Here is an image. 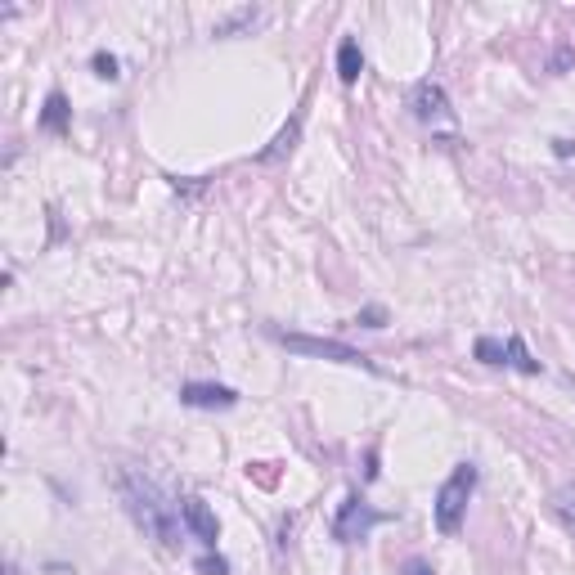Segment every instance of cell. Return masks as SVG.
Returning a JSON list of instances; mask_svg holds the SVG:
<instances>
[{
  "instance_id": "30bf717a",
  "label": "cell",
  "mask_w": 575,
  "mask_h": 575,
  "mask_svg": "<svg viewBox=\"0 0 575 575\" xmlns=\"http://www.w3.org/2000/svg\"><path fill=\"white\" fill-rule=\"evenodd\" d=\"M257 23H261V9H257V5H243V9H234V14L216 18L211 37H239V32H248V27H257Z\"/></svg>"
},
{
  "instance_id": "ba28073f",
  "label": "cell",
  "mask_w": 575,
  "mask_h": 575,
  "mask_svg": "<svg viewBox=\"0 0 575 575\" xmlns=\"http://www.w3.org/2000/svg\"><path fill=\"white\" fill-rule=\"evenodd\" d=\"M297 140H302V117H293V122H288V126H283V131H279V135L265 144L261 154H257V162H261V166H270V162H283V157L297 149Z\"/></svg>"
},
{
  "instance_id": "3957f363",
  "label": "cell",
  "mask_w": 575,
  "mask_h": 575,
  "mask_svg": "<svg viewBox=\"0 0 575 575\" xmlns=\"http://www.w3.org/2000/svg\"><path fill=\"white\" fill-rule=\"evenodd\" d=\"M270 337L297 356H314V360H333V365H351V368H365V373H378V365L368 360L365 351L337 342V337H311V333H283V328H270Z\"/></svg>"
},
{
  "instance_id": "7a4b0ae2",
  "label": "cell",
  "mask_w": 575,
  "mask_h": 575,
  "mask_svg": "<svg viewBox=\"0 0 575 575\" xmlns=\"http://www.w3.org/2000/svg\"><path fill=\"white\" fill-rule=\"evenodd\" d=\"M472 490H476V463H459L441 481L436 499H431V522L441 535H459L463 530V517H468Z\"/></svg>"
},
{
  "instance_id": "5b68a950",
  "label": "cell",
  "mask_w": 575,
  "mask_h": 575,
  "mask_svg": "<svg viewBox=\"0 0 575 575\" xmlns=\"http://www.w3.org/2000/svg\"><path fill=\"white\" fill-rule=\"evenodd\" d=\"M410 108H414V117H419L422 126H445V131H454V108H450V95H445V86L441 81H419L414 86V95H410Z\"/></svg>"
},
{
  "instance_id": "9c48e42d",
  "label": "cell",
  "mask_w": 575,
  "mask_h": 575,
  "mask_svg": "<svg viewBox=\"0 0 575 575\" xmlns=\"http://www.w3.org/2000/svg\"><path fill=\"white\" fill-rule=\"evenodd\" d=\"M360 72H365V50H360V41H356V37H342V46H337V77L351 86V81H360Z\"/></svg>"
},
{
  "instance_id": "ac0fdd59",
  "label": "cell",
  "mask_w": 575,
  "mask_h": 575,
  "mask_svg": "<svg viewBox=\"0 0 575 575\" xmlns=\"http://www.w3.org/2000/svg\"><path fill=\"white\" fill-rule=\"evenodd\" d=\"M400 575H436V571H431L427 558H405V562H400Z\"/></svg>"
},
{
  "instance_id": "2e32d148",
  "label": "cell",
  "mask_w": 575,
  "mask_h": 575,
  "mask_svg": "<svg viewBox=\"0 0 575 575\" xmlns=\"http://www.w3.org/2000/svg\"><path fill=\"white\" fill-rule=\"evenodd\" d=\"M356 324H365V328H382V324H387V311H382V306H365V311L356 314Z\"/></svg>"
},
{
  "instance_id": "8992f818",
  "label": "cell",
  "mask_w": 575,
  "mask_h": 575,
  "mask_svg": "<svg viewBox=\"0 0 575 575\" xmlns=\"http://www.w3.org/2000/svg\"><path fill=\"white\" fill-rule=\"evenodd\" d=\"M180 522H185V530H189L203 548H216V539H220V522H216V513H211L198 495H185V499H180Z\"/></svg>"
},
{
  "instance_id": "277c9868",
  "label": "cell",
  "mask_w": 575,
  "mask_h": 575,
  "mask_svg": "<svg viewBox=\"0 0 575 575\" xmlns=\"http://www.w3.org/2000/svg\"><path fill=\"white\" fill-rule=\"evenodd\" d=\"M387 522V513H378V508H368L360 495H346V504L337 508V517H333V539H342V544H356V539H365L373 526Z\"/></svg>"
},
{
  "instance_id": "e0dca14e",
  "label": "cell",
  "mask_w": 575,
  "mask_h": 575,
  "mask_svg": "<svg viewBox=\"0 0 575 575\" xmlns=\"http://www.w3.org/2000/svg\"><path fill=\"white\" fill-rule=\"evenodd\" d=\"M198 575H229L225 558H198Z\"/></svg>"
},
{
  "instance_id": "4fadbf2b",
  "label": "cell",
  "mask_w": 575,
  "mask_h": 575,
  "mask_svg": "<svg viewBox=\"0 0 575 575\" xmlns=\"http://www.w3.org/2000/svg\"><path fill=\"white\" fill-rule=\"evenodd\" d=\"M472 356H476L481 365H508V342H499V337H476Z\"/></svg>"
},
{
  "instance_id": "8fae6325",
  "label": "cell",
  "mask_w": 575,
  "mask_h": 575,
  "mask_svg": "<svg viewBox=\"0 0 575 575\" xmlns=\"http://www.w3.org/2000/svg\"><path fill=\"white\" fill-rule=\"evenodd\" d=\"M68 117H72L68 100H63L59 91H50V95H46V108H41V126L54 131V135H63V131H68Z\"/></svg>"
},
{
  "instance_id": "ffe728a7",
  "label": "cell",
  "mask_w": 575,
  "mask_h": 575,
  "mask_svg": "<svg viewBox=\"0 0 575 575\" xmlns=\"http://www.w3.org/2000/svg\"><path fill=\"white\" fill-rule=\"evenodd\" d=\"M567 63H571V50H558V54H553V72H567Z\"/></svg>"
},
{
  "instance_id": "44dd1931",
  "label": "cell",
  "mask_w": 575,
  "mask_h": 575,
  "mask_svg": "<svg viewBox=\"0 0 575 575\" xmlns=\"http://www.w3.org/2000/svg\"><path fill=\"white\" fill-rule=\"evenodd\" d=\"M5 575H23V571H18V562H9V567H5Z\"/></svg>"
},
{
  "instance_id": "7c38bea8",
  "label": "cell",
  "mask_w": 575,
  "mask_h": 575,
  "mask_svg": "<svg viewBox=\"0 0 575 575\" xmlns=\"http://www.w3.org/2000/svg\"><path fill=\"white\" fill-rule=\"evenodd\" d=\"M508 368H517V373H526V378H535V373H539V360L526 351V342L517 337V333L508 337Z\"/></svg>"
},
{
  "instance_id": "9a60e30c",
  "label": "cell",
  "mask_w": 575,
  "mask_h": 575,
  "mask_svg": "<svg viewBox=\"0 0 575 575\" xmlns=\"http://www.w3.org/2000/svg\"><path fill=\"white\" fill-rule=\"evenodd\" d=\"M91 68H95V77H104V81H117V59L108 50H100L95 59H91Z\"/></svg>"
},
{
  "instance_id": "5bb4252c",
  "label": "cell",
  "mask_w": 575,
  "mask_h": 575,
  "mask_svg": "<svg viewBox=\"0 0 575 575\" xmlns=\"http://www.w3.org/2000/svg\"><path fill=\"white\" fill-rule=\"evenodd\" d=\"M553 513L562 517V526L575 535V485H562L558 495H553Z\"/></svg>"
},
{
  "instance_id": "52a82bcc",
  "label": "cell",
  "mask_w": 575,
  "mask_h": 575,
  "mask_svg": "<svg viewBox=\"0 0 575 575\" xmlns=\"http://www.w3.org/2000/svg\"><path fill=\"white\" fill-rule=\"evenodd\" d=\"M180 405H189V410H234L239 391L225 387V382H185L180 387Z\"/></svg>"
},
{
  "instance_id": "d6986e66",
  "label": "cell",
  "mask_w": 575,
  "mask_h": 575,
  "mask_svg": "<svg viewBox=\"0 0 575 575\" xmlns=\"http://www.w3.org/2000/svg\"><path fill=\"white\" fill-rule=\"evenodd\" d=\"M553 154H558V157H575V140H553Z\"/></svg>"
},
{
  "instance_id": "6da1fadb",
  "label": "cell",
  "mask_w": 575,
  "mask_h": 575,
  "mask_svg": "<svg viewBox=\"0 0 575 575\" xmlns=\"http://www.w3.org/2000/svg\"><path fill=\"white\" fill-rule=\"evenodd\" d=\"M117 499L126 504V513H131V522L140 526L144 535H154L157 544H176L180 539V504H166V495H162V485H157L154 476H144V472L135 468H122L117 472Z\"/></svg>"
}]
</instances>
